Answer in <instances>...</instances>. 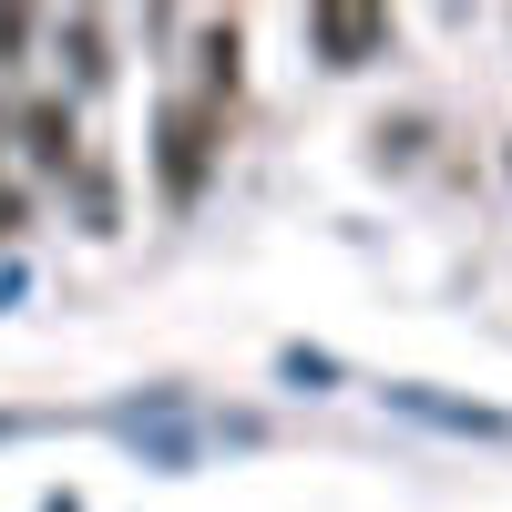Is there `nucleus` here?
Returning a JSON list of instances; mask_svg holds the SVG:
<instances>
[{
  "label": "nucleus",
  "instance_id": "obj_1",
  "mask_svg": "<svg viewBox=\"0 0 512 512\" xmlns=\"http://www.w3.org/2000/svg\"><path fill=\"white\" fill-rule=\"evenodd\" d=\"M318 41H328V52H369V41H379V21H359V11H328V21H318Z\"/></svg>",
  "mask_w": 512,
  "mask_h": 512
}]
</instances>
